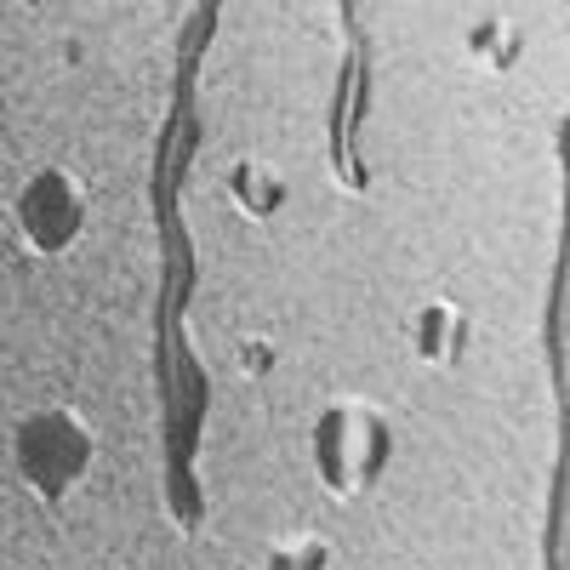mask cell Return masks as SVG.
<instances>
[{
  "instance_id": "1",
  "label": "cell",
  "mask_w": 570,
  "mask_h": 570,
  "mask_svg": "<svg viewBox=\"0 0 570 570\" xmlns=\"http://www.w3.org/2000/svg\"><path fill=\"white\" fill-rule=\"evenodd\" d=\"M394 451V434H389V416L365 405V400H343L331 405L314 428V462H320V485L331 497H354L365 491L376 473H383Z\"/></svg>"
},
{
  "instance_id": "2",
  "label": "cell",
  "mask_w": 570,
  "mask_h": 570,
  "mask_svg": "<svg viewBox=\"0 0 570 570\" xmlns=\"http://www.w3.org/2000/svg\"><path fill=\"white\" fill-rule=\"evenodd\" d=\"M18 468H23V480L40 491V497H63L69 485H80V473L91 462V434L69 416V411H46V416H29L18 428Z\"/></svg>"
},
{
  "instance_id": "3",
  "label": "cell",
  "mask_w": 570,
  "mask_h": 570,
  "mask_svg": "<svg viewBox=\"0 0 570 570\" xmlns=\"http://www.w3.org/2000/svg\"><path fill=\"white\" fill-rule=\"evenodd\" d=\"M80 217H86V200H80V188H75L69 171H40L18 195V223H23V234H29L40 252L69 246Z\"/></svg>"
},
{
  "instance_id": "4",
  "label": "cell",
  "mask_w": 570,
  "mask_h": 570,
  "mask_svg": "<svg viewBox=\"0 0 570 570\" xmlns=\"http://www.w3.org/2000/svg\"><path fill=\"white\" fill-rule=\"evenodd\" d=\"M462 343H468V320L451 303H428L411 325V348H416L422 365H456Z\"/></svg>"
},
{
  "instance_id": "5",
  "label": "cell",
  "mask_w": 570,
  "mask_h": 570,
  "mask_svg": "<svg viewBox=\"0 0 570 570\" xmlns=\"http://www.w3.org/2000/svg\"><path fill=\"white\" fill-rule=\"evenodd\" d=\"M228 200L240 206L246 217H274L279 200H285V183L263 160H240V166L228 171Z\"/></svg>"
},
{
  "instance_id": "6",
  "label": "cell",
  "mask_w": 570,
  "mask_h": 570,
  "mask_svg": "<svg viewBox=\"0 0 570 570\" xmlns=\"http://www.w3.org/2000/svg\"><path fill=\"white\" fill-rule=\"evenodd\" d=\"M468 58L480 63V69H513V58H519V29L502 23V18L473 23V29H468Z\"/></svg>"
},
{
  "instance_id": "7",
  "label": "cell",
  "mask_w": 570,
  "mask_h": 570,
  "mask_svg": "<svg viewBox=\"0 0 570 570\" xmlns=\"http://www.w3.org/2000/svg\"><path fill=\"white\" fill-rule=\"evenodd\" d=\"M331 559V548L320 542V537H303V542H274L268 548V564H292V570H314V564H325Z\"/></svg>"
},
{
  "instance_id": "8",
  "label": "cell",
  "mask_w": 570,
  "mask_h": 570,
  "mask_svg": "<svg viewBox=\"0 0 570 570\" xmlns=\"http://www.w3.org/2000/svg\"><path fill=\"white\" fill-rule=\"evenodd\" d=\"M268 360H274V354H268V343H246V371H252V376H263V371H268Z\"/></svg>"
}]
</instances>
